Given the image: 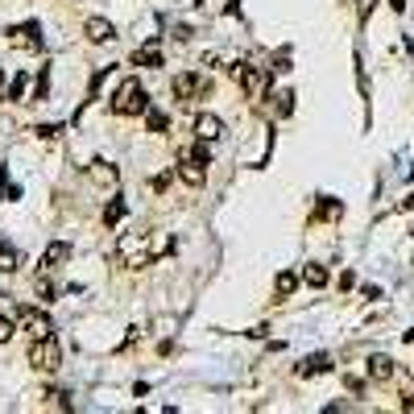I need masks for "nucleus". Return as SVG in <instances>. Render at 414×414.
I'll list each match as a JSON object with an SVG mask.
<instances>
[{
	"mask_svg": "<svg viewBox=\"0 0 414 414\" xmlns=\"http://www.w3.org/2000/svg\"><path fill=\"white\" fill-rule=\"evenodd\" d=\"M116 116H145V108H149V95L141 88L137 79H120L116 88H112V104H108Z\"/></svg>",
	"mask_w": 414,
	"mask_h": 414,
	"instance_id": "1",
	"label": "nucleus"
},
{
	"mask_svg": "<svg viewBox=\"0 0 414 414\" xmlns=\"http://www.w3.org/2000/svg\"><path fill=\"white\" fill-rule=\"evenodd\" d=\"M207 141H195L191 149H183L179 153V179H183L186 186H203V179H207Z\"/></svg>",
	"mask_w": 414,
	"mask_h": 414,
	"instance_id": "2",
	"label": "nucleus"
},
{
	"mask_svg": "<svg viewBox=\"0 0 414 414\" xmlns=\"http://www.w3.org/2000/svg\"><path fill=\"white\" fill-rule=\"evenodd\" d=\"M29 365L38 368V373H54V368L62 365V348H58L54 336H42V340L29 344Z\"/></svg>",
	"mask_w": 414,
	"mask_h": 414,
	"instance_id": "3",
	"label": "nucleus"
},
{
	"mask_svg": "<svg viewBox=\"0 0 414 414\" xmlns=\"http://www.w3.org/2000/svg\"><path fill=\"white\" fill-rule=\"evenodd\" d=\"M8 46H17V50H42V25L38 21H25V25H13L8 29V38H4Z\"/></svg>",
	"mask_w": 414,
	"mask_h": 414,
	"instance_id": "4",
	"label": "nucleus"
},
{
	"mask_svg": "<svg viewBox=\"0 0 414 414\" xmlns=\"http://www.w3.org/2000/svg\"><path fill=\"white\" fill-rule=\"evenodd\" d=\"M17 319H21V327H29V340H42V336L54 331V327H50V315L46 311H38V307H21Z\"/></svg>",
	"mask_w": 414,
	"mask_h": 414,
	"instance_id": "5",
	"label": "nucleus"
},
{
	"mask_svg": "<svg viewBox=\"0 0 414 414\" xmlns=\"http://www.w3.org/2000/svg\"><path fill=\"white\" fill-rule=\"evenodd\" d=\"M174 95H179L183 104H191L195 95H207V83H203L195 71H183V75H174Z\"/></svg>",
	"mask_w": 414,
	"mask_h": 414,
	"instance_id": "6",
	"label": "nucleus"
},
{
	"mask_svg": "<svg viewBox=\"0 0 414 414\" xmlns=\"http://www.w3.org/2000/svg\"><path fill=\"white\" fill-rule=\"evenodd\" d=\"M220 133H224V120H220L216 112H199V116H195V141H207V145H212Z\"/></svg>",
	"mask_w": 414,
	"mask_h": 414,
	"instance_id": "7",
	"label": "nucleus"
},
{
	"mask_svg": "<svg viewBox=\"0 0 414 414\" xmlns=\"http://www.w3.org/2000/svg\"><path fill=\"white\" fill-rule=\"evenodd\" d=\"M129 62H133V67H162V62H166V54H162V42H158V38H149L145 46L133 50V58H129Z\"/></svg>",
	"mask_w": 414,
	"mask_h": 414,
	"instance_id": "8",
	"label": "nucleus"
},
{
	"mask_svg": "<svg viewBox=\"0 0 414 414\" xmlns=\"http://www.w3.org/2000/svg\"><path fill=\"white\" fill-rule=\"evenodd\" d=\"M319 373H331V357L327 352H311L303 365H294V377H303V381L307 377H319Z\"/></svg>",
	"mask_w": 414,
	"mask_h": 414,
	"instance_id": "9",
	"label": "nucleus"
},
{
	"mask_svg": "<svg viewBox=\"0 0 414 414\" xmlns=\"http://www.w3.org/2000/svg\"><path fill=\"white\" fill-rule=\"evenodd\" d=\"M88 38H92L95 46H108V42L116 38V25H112L108 17H88Z\"/></svg>",
	"mask_w": 414,
	"mask_h": 414,
	"instance_id": "10",
	"label": "nucleus"
},
{
	"mask_svg": "<svg viewBox=\"0 0 414 414\" xmlns=\"http://www.w3.org/2000/svg\"><path fill=\"white\" fill-rule=\"evenodd\" d=\"M67 257H71V244H67V240H54V244L46 249V257H42V270H46V274L62 270V265H67Z\"/></svg>",
	"mask_w": 414,
	"mask_h": 414,
	"instance_id": "11",
	"label": "nucleus"
},
{
	"mask_svg": "<svg viewBox=\"0 0 414 414\" xmlns=\"http://www.w3.org/2000/svg\"><path fill=\"white\" fill-rule=\"evenodd\" d=\"M88 174H92V183H99V186H116V183H120V174H116V166H112V162H92V170H88Z\"/></svg>",
	"mask_w": 414,
	"mask_h": 414,
	"instance_id": "12",
	"label": "nucleus"
},
{
	"mask_svg": "<svg viewBox=\"0 0 414 414\" xmlns=\"http://www.w3.org/2000/svg\"><path fill=\"white\" fill-rule=\"evenodd\" d=\"M294 290H298V274L282 270V274H277V282H274V303H286V298H290Z\"/></svg>",
	"mask_w": 414,
	"mask_h": 414,
	"instance_id": "13",
	"label": "nucleus"
},
{
	"mask_svg": "<svg viewBox=\"0 0 414 414\" xmlns=\"http://www.w3.org/2000/svg\"><path fill=\"white\" fill-rule=\"evenodd\" d=\"M389 377H394V361L389 357H381V352L368 357V381H389Z\"/></svg>",
	"mask_w": 414,
	"mask_h": 414,
	"instance_id": "14",
	"label": "nucleus"
},
{
	"mask_svg": "<svg viewBox=\"0 0 414 414\" xmlns=\"http://www.w3.org/2000/svg\"><path fill=\"white\" fill-rule=\"evenodd\" d=\"M17 265H21V253L0 236V274H17Z\"/></svg>",
	"mask_w": 414,
	"mask_h": 414,
	"instance_id": "15",
	"label": "nucleus"
},
{
	"mask_svg": "<svg viewBox=\"0 0 414 414\" xmlns=\"http://www.w3.org/2000/svg\"><path fill=\"white\" fill-rule=\"evenodd\" d=\"M145 125H149V133H158V137H166V133H170V116H166V112L145 108Z\"/></svg>",
	"mask_w": 414,
	"mask_h": 414,
	"instance_id": "16",
	"label": "nucleus"
},
{
	"mask_svg": "<svg viewBox=\"0 0 414 414\" xmlns=\"http://www.w3.org/2000/svg\"><path fill=\"white\" fill-rule=\"evenodd\" d=\"M25 92H29V75L21 71V75H13V83H8V95H4V99H13V104H25Z\"/></svg>",
	"mask_w": 414,
	"mask_h": 414,
	"instance_id": "17",
	"label": "nucleus"
},
{
	"mask_svg": "<svg viewBox=\"0 0 414 414\" xmlns=\"http://www.w3.org/2000/svg\"><path fill=\"white\" fill-rule=\"evenodd\" d=\"M270 99H274V116L277 120H286V116L294 112V92H274Z\"/></svg>",
	"mask_w": 414,
	"mask_h": 414,
	"instance_id": "18",
	"label": "nucleus"
},
{
	"mask_svg": "<svg viewBox=\"0 0 414 414\" xmlns=\"http://www.w3.org/2000/svg\"><path fill=\"white\" fill-rule=\"evenodd\" d=\"M120 216H125V199H108V207H104V228H116L120 224Z\"/></svg>",
	"mask_w": 414,
	"mask_h": 414,
	"instance_id": "19",
	"label": "nucleus"
},
{
	"mask_svg": "<svg viewBox=\"0 0 414 414\" xmlns=\"http://www.w3.org/2000/svg\"><path fill=\"white\" fill-rule=\"evenodd\" d=\"M303 282H307L311 290H323V286H327V265H307V270H303Z\"/></svg>",
	"mask_w": 414,
	"mask_h": 414,
	"instance_id": "20",
	"label": "nucleus"
},
{
	"mask_svg": "<svg viewBox=\"0 0 414 414\" xmlns=\"http://www.w3.org/2000/svg\"><path fill=\"white\" fill-rule=\"evenodd\" d=\"M42 99H50V67L38 71V83H34V104H42Z\"/></svg>",
	"mask_w": 414,
	"mask_h": 414,
	"instance_id": "21",
	"label": "nucleus"
},
{
	"mask_svg": "<svg viewBox=\"0 0 414 414\" xmlns=\"http://www.w3.org/2000/svg\"><path fill=\"white\" fill-rule=\"evenodd\" d=\"M34 290H38V298H42V303H54V298H58V286H54V282H50L46 274L34 282Z\"/></svg>",
	"mask_w": 414,
	"mask_h": 414,
	"instance_id": "22",
	"label": "nucleus"
},
{
	"mask_svg": "<svg viewBox=\"0 0 414 414\" xmlns=\"http://www.w3.org/2000/svg\"><path fill=\"white\" fill-rule=\"evenodd\" d=\"M340 212H344V207H340L336 199H319V216L323 220H340Z\"/></svg>",
	"mask_w": 414,
	"mask_h": 414,
	"instance_id": "23",
	"label": "nucleus"
},
{
	"mask_svg": "<svg viewBox=\"0 0 414 414\" xmlns=\"http://www.w3.org/2000/svg\"><path fill=\"white\" fill-rule=\"evenodd\" d=\"M270 71H274V75H282V71H290V46H282L274 54V67H270Z\"/></svg>",
	"mask_w": 414,
	"mask_h": 414,
	"instance_id": "24",
	"label": "nucleus"
},
{
	"mask_svg": "<svg viewBox=\"0 0 414 414\" xmlns=\"http://www.w3.org/2000/svg\"><path fill=\"white\" fill-rule=\"evenodd\" d=\"M8 340H13V319L0 315V344H8Z\"/></svg>",
	"mask_w": 414,
	"mask_h": 414,
	"instance_id": "25",
	"label": "nucleus"
},
{
	"mask_svg": "<svg viewBox=\"0 0 414 414\" xmlns=\"http://www.w3.org/2000/svg\"><path fill=\"white\" fill-rule=\"evenodd\" d=\"M58 133H62V125H42V129H38V137H46V141H54Z\"/></svg>",
	"mask_w": 414,
	"mask_h": 414,
	"instance_id": "26",
	"label": "nucleus"
},
{
	"mask_svg": "<svg viewBox=\"0 0 414 414\" xmlns=\"http://www.w3.org/2000/svg\"><path fill=\"white\" fill-rule=\"evenodd\" d=\"M373 4H377V0H357V13H361V21H368V13H373Z\"/></svg>",
	"mask_w": 414,
	"mask_h": 414,
	"instance_id": "27",
	"label": "nucleus"
},
{
	"mask_svg": "<svg viewBox=\"0 0 414 414\" xmlns=\"http://www.w3.org/2000/svg\"><path fill=\"white\" fill-rule=\"evenodd\" d=\"M149 191H166V174H153V179H149Z\"/></svg>",
	"mask_w": 414,
	"mask_h": 414,
	"instance_id": "28",
	"label": "nucleus"
},
{
	"mask_svg": "<svg viewBox=\"0 0 414 414\" xmlns=\"http://www.w3.org/2000/svg\"><path fill=\"white\" fill-rule=\"evenodd\" d=\"M402 410H410V414H414V394H406V398H402Z\"/></svg>",
	"mask_w": 414,
	"mask_h": 414,
	"instance_id": "29",
	"label": "nucleus"
},
{
	"mask_svg": "<svg viewBox=\"0 0 414 414\" xmlns=\"http://www.w3.org/2000/svg\"><path fill=\"white\" fill-rule=\"evenodd\" d=\"M402 207H406V212H414V191L406 195V199H402Z\"/></svg>",
	"mask_w": 414,
	"mask_h": 414,
	"instance_id": "30",
	"label": "nucleus"
},
{
	"mask_svg": "<svg viewBox=\"0 0 414 414\" xmlns=\"http://www.w3.org/2000/svg\"><path fill=\"white\" fill-rule=\"evenodd\" d=\"M0 315H8V294H0Z\"/></svg>",
	"mask_w": 414,
	"mask_h": 414,
	"instance_id": "31",
	"label": "nucleus"
}]
</instances>
